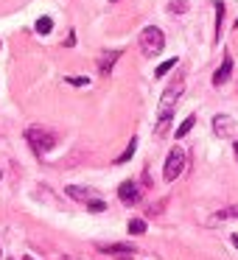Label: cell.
Returning <instances> with one entry per match:
<instances>
[{
  "instance_id": "obj_1",
  "label": "cell",
  "mask_w": 238,
  "mask_h": 260,
  "mask_svg": "<svg viewBox=\"0 0 238 260\" xmlns=\"http://www.w3.org/2000/svg\"><path fill=\"white\" fill-rule=\"evenodd\" d=\"M25 140H28V146L34 148L37 157H45V154L56 146V135L48 132V129H42V126H28V129H25Z\"/></svg>"
},
{
  "instance_id": "obj_2",
  "label": "cell",
  "mask_w": 238,
  "mask_h": 260,
  "mask_svg": "<svg viewBox=\"0 0 238 260\" xmlns=\"http://www.w3.org/2000/svg\"><path fill=\"white\" fill-rule=\"evenodd\" d=\"M137 42H140V51L146 53V56H157V53H163V48H165V37H163V31H160L157 25L143 28Z\"/></svg>"
},
{
  "instance_id": "obj_3",
  "label": "cell",
  "mask_w": 238,
  "mask_h": 260,
  "mask_svg": "<svg viewBox=\"0 0 238 260\" xmlns=\"http://www.w3.org/2000/svg\"><path fill=\"white\" fill-rule=\"evenodd\" d=\"M185 162H188V157H185V148H171V154H168V159H165V168H163V176H165V182H174L176 176L185 171Z\"/></svg>"
},
{
  "instance_id": "obj_4",
  "label": "cell",
  "mask_w": 238,
  "mask_h": 260,
  "mask_svg": "<svg viewBox=\"0 0 238 260\" xmlns=\"http://www.w3.org/2000/svg\"><path fill=\"white\" fill-rule=\"evenodd\" d=\"M182 92H185V81H182V76H180V79H174L168 87H165L163 98H160V115L174 112V104L180 101V95H182Z\"/></svg>"
},
{
  "instance_id": "obj_5",
  "label": "cell",
  "mask_w": 238,
  "mask_h": 260,
  "mask_svg": "<svg viewBox=\"0 0 238 260\" xmlns=\"http://www.w3.org/2000/svg\"><path fill=\"white\" fill-rule=\"evenodd\" d=\"M235 120L230 118V115H216L213 118V132L219 137H227V140H230V137H235Z\"/></svg>"
},
{
  "instance_id": "obj_6",
  "label": "cell",
  "mask_w": 238,
  "mask_h": 260,
  "mask_svg": "<svg viewBox=\"0 0 238 260\" xmlns=\"http://www.w3.org/2000/svg\"><path fill=\"white\" fill-rule=\"evenodd\" d=\"M118 196H121V202H124V204H137V202H140V187L129 179V182H124V185L118 187Z\"/></svg>"
},
{
  "instance_id": "obj_7",
  "label": "cell",
  "mask_w": 238,
  "mask_h": 260,
  "mask_svg": "<svg viewBox=\"0 0 238 260\" xmlns=\"http://www.w3.org/2000/svg\"><path fill=\"white\" fill-rule=\"evenodd\" d=\"M230 73H232V56H230V53H224V62H221L219 70L213 73V87H221L227 79H230Z\"/></svg>"
},
{
  "instance_id": "obj_8",
  "label": "cell",
  "mask_w": 238,
  "mask_h": 260,
  "mask_svg": "<svg viewBox=\"0 0 238 260\" xmlns=\"http://www.w3.org/2000/svg\"><path fill=\"white\" fill-rule=\"evenodd\" d=\"M101 249L104 254H124V257H132L135 254V246L132 243H101Z\"/></svg>"
},
{
  "instance_id": "obj_9",
  "label": "cell",
  "mask_w": 238,
  "mask_h": 260,
  "mask_svg": "<svg viewBox=\"0 0 238 260\" xmlns=\"http://www.w3.org/2000/svg\"><path fill=\"white\" fill-rule=\"evenodd\" d=\"M68 193L70 199H76V202H87L90 204L93 199H96V190H90V187H81V185H68Z\"/></svg>"
},
{
  "instance_id": "obj_10",
  "label": "cell",
  "mask_w": 238,
  "mask_h": 260,
  "mask_svg": "<svg viewBox=\"0 0 238 260\" xmlns=\"http://www.w3.org/2000/svg\"><path fill=\"white\" fill-rule=\"evenodd\" d=\"M121 59V51H104L101 53V59H98V70H101L104 76L109 73V70L115 68V62Z\"/></svg>"
},
{
  "instance_id": "obj_11",
  "label": "cell",
  "mask_w": 238,
  "mask_h": 260,
  "mask_svg": "<svg viewBox=\"0 0 238 260\" xmlns=\"http://www.w3.org/2000/svg\"><path fill=\"white\" fill-rule=\"evenodd\" d=\"M171 118H174V112H165V115H160V118H157V129H154V135H157V137H165V135H168Z\"/></svg>"
},
{
  "instance_id": "obj_12",
  "label": "cell",
  "mask_w": 238,
  "mask_h": 260,
  "mask_svg": "<svg viewBox=\"0 0 238 260\" xmlns=\"http://www.w3.org/2000/svg\"><path fill=\"white\" fill-rule=\"evenodd\" d=\"M185 12H188V0H171L168 3V14H174V17H180Z\"/></svg>"
},
{
  "instance_id": "obj_13",
  "label": "cell",
  "mask_w": 238,
  "mask_h": 260,
  "mask_svg": "<svg viewBox=\"0 0 238 260\" xmlns=\"http://www.w3.org/2000/svg\"><path fill=\"white\" fill-rule=\"evenodd\" d=\"M193 123H196V118H193V115H188V118H185V120H182V123H180V126H176V137H185V135H188V132H191V129H193Z\"/></svg>"
},
{
  "instance_id": "obj_14",
  "label": "cell",
  "mask_w": 238,
  "mask_h": 260,
  "mask_svg": "<svg viewBox=\"0 0 238 260\" xmlns=\"http://www.w3.org/2000/svg\"><path fill=\"white\" fill-rule=\"evenodd\" d=\"M53 31V20L51 17H40L37 20V34H51Z\"/></svg>"
},
{
  "instance_id": "obj_15",
  "label": "cell",
  "mask_w": 238,
  "mask_h": 260,
  "mask_svg": "<svg viewBox=\"0 0 238 260\" xmlns=\"http://www.w3.org/2000/svg\"><path fill=\"white\" fill-rule=\"evenodd\" d=\"M146 232V221L143 218H132L129 221V235H143Z\"/></svg>"
},
{
  "instance_id": "obj_16",
  "label": "cell",
  "mask_w": 238,
  "mask_h": 260,
  "mask_svg": "<svg viewBox=\"0 0 238 260\" xmlns=\"http://www.w3.org/2000/svg\"><path fill=\"white\" fill-rule=\"evenodd\" d=\"M135 148H137V137H132V140H129V146H126V151L124 154H121V157L118 159H115V162H126V159H132V154H135Z\"/></svg>"
},
{
  "instance_id": "obj_17",
  "label": "cell",
  "mask_w": 238,
  "mask_h": 260,
  "mask_svg": "<svg viewBox=\"0 0 238 260\" xmlns=\"http://www.w3.org/2000/svg\"><path fill=\"white\" fill-rule=\"evenodd\" d=\"M171 68H176V59H165V62H163V64H160V68H157V70H154V76H157V79H163V76H165V73H168V70H171Z\"/></svg>"
},
{
  "instance_id": "obj_18",
  "label": "cell",
  "mask_w": 238,
  "mask_h": 260,
  "mask_svg": "<svg viewBox=\"0 0 238 260\" xmlns=\"http://www.w3.org/2000/svg\"><path fill=\"white\" fill-rule=\"evenodd\" d=\"M221 14H224V3H216V40L221 37Z\"/></svg>"
},
{
  "instance_id": "obj_19",
  "label": "cell",
  "mask_w": 238,
  "mask_h": 260,
  "mask_svg": "<svg viewBox=\"0 0 238 260\" xmlns=\"http://www.w3.org/2000/svg\"><path fill=\"white\" fill-rule=\"evenodd\" d=\"M65 81H68V84H73V87H87V84H90V79H87V76H68Z\"/></svg>"
},
{
  "instance_id": "obj_20",
  "label": "cell",
  "mask_w": 238,
  "mask_h": 260,
  "mask_svg": "<svg viewBox=\"0 0 238 260\" xmlns=\"http://www.w3.org/2000/svg\"><path fill=\"white\" fill-rule=\"evenodd\" d=\"M87 210H90V213H101V210H107V204H104L101 199H93V202L87 204Z\"/></svg>"
},
{
  "instance_id": "obj_21",
  "label": "cell",
  "mask_w": 238,
  "mask_h": 260,
  "mask_svg": "<svg viewBox=\"0 0 238 260\" xmlns=\"http://www.w3.org/2000/svg\"><path fill=\"white\" fill-rule=\"evenodd\" d=\"M219 218H238V207H227V210H219Z\"/></svg>"
},
{
  "instance_id": "obj_22",
  "label": "cell",
  "mask_w": 238,
  "mask_h": 260,
  "mask_svg": "<svg viewBox=\"0 0 238 260\" xmlns=\"http://www.w3.org/2000/svg\"><path fill=\"white\" fill-rule=\"evenodd\" d=\"M230 241H232V246L238 249V232H235V235H230Z\"/></svg>"
},
{
  "instance_id": "obj_23",
  "label": "cell",
  "mask_w": 238,
  "mask_h": 260,
  "mask_svg": "<svg viewBox=\"0 0 238 260\" xmlns=\"http://www.w3.org/2000/svg\"><path fill=\"white\" fill-rule=\"evenodd\" d=\"M232 154H235V159H238V143H235V146H232Z\"/></svg>"
},
{
  "instance_id": "obj_24",
  "label": "cell",
  "mask_w": 238,
  "mask_h": 260,
  "mask_svg": "<svg viewBox=\"0 0 238 260\" xmlns=\"http://www.w3.org/2000/svg\"><path fill=\"white\" fill-rule=\"evenodd\" d=\"M23 260H34V257H31V254H28V257H23Z\"/></svg>"
},
{
  "instance_id": "obj_25",
  "label": "cell",
  "mask_w": 238,
  "mask_h": 260,
  "mask_svg": "<svg viewBox=\"0 0 238 260\" xmlns=\"http://www.w3.org/2000/svg\"><path fill=\"white\" fill-rule=\"evenodd\" d=\"M59 260H70V257H59Z\"/></svg>"
},
{
  "instance_id": "obj_26",
  "label": "cell",
  "mask_w": 238,
  "mask_h": 260,
  "mask_svg": "<svg viewBox=\"0 0 238 260\" xmlns=\"http://www.w3.org/2000/svg\"><path fill=\"white\" fill-rule=\"evenodd\" d=\"M235 28H238V20H235Z\"/></svg>"
}]
</instances>
